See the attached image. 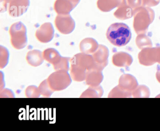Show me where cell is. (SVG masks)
<instances>
[{
    "mask_svg": "<svg viewBox=\"0 0 160 131\" xmlns=\"http://www.w3.org/2000/svg\"><path fill=\"white\" fill-rule=\"evenodd\" d=\"M79 47L82 53L89 54L94 51L96 48V42L91 38H87L80 42Z\"/></svg>",
    "mask_w": 160,
    "mask_h": 131,
    "instance_id": "cell-11",
    "label": "cell"
},
{
    "mask_svg": "<svg viewBox=\"0 0 160 131\" xmlns=\"http://www.w3.org/2000/svg\"><path fill=\"white\" fill-rule=\"evenodd\" d=\"M69 1H70V2L73 4L74 7L75 8L77 6L78 4L80 2V0H69Z\"/></svg>",
    "mask_w": 160,
    "mask_h": 131,
    "instance_id": "cell-15",
    "label": "cell"
},
{
    "mask_svg": "<svg viewBox=\"0 0 160 131\" xmlns=\"http://www.w3.org/2000/svg\"><path fill=\"white\" fill-rule=\"evenodd\" d=\"M69 57H62L61 61L56 66H54L55 70H64L68 71L69 70Z\"/></svg>",
    "mask_w": 160,
    "mask_h": 131,
    "instance_id": "cell-13",
    "label": "cell"
},
{
    "mask_svg": "<svg viewBox=\"0 0 160 131\" xmlns=\"http://www.w3.org/2000/svg\"><path fill=\"white\" fill-rule=\"evenodd\" d=\"M48 82L53 91H62L72 83L69 73L64 70H58L51 74L47 79Z\"/></svg>",
    "mask_w": 160,
    "mask_h": 131,
    "instance_id": "cell-4",
    "label": "cell"
},
{
    "mask_svg": "<svg viewBox=\"0 0 160 131\" xmlns=\"http://www.w3.org/2000/svg\"><path fill=\"white\" fill-rule=\"evenodd\" d=\"M26 26L21 22L15 23L10 29L11 43L14 48L21 50L26 47L28 43Z\"/></svg>",
    "mask_w": 160,
    "mask_h": 131,
    "instance_id": "cell-3",
    "label": "cell"
},
{
    "mask_svg": "<svg viewBox=\"0 0 160 131\" xmlns=\"http://www.w3.org/2000/svg\"><path fill=\"white\" fill-rule=\"evenodd\" d=\"M35 36L37 39L42 43H48L53 39L54 29L50 23H46L37 30Z\"/></svg>",
    "mask_w": 160,
    "mask_h": 131,
    "instance_id": "cell-7",
    "label": "cell"
},
{
    "mask_svg": "<svg viewBox=\"0 0 160 131\" xmlns=\"http://www.w3.org/2000/svg\"><path fill=\"white\" fill-rule=\"evenodd\" d=\"M69 0H57L54 4V9L58 15L69 14L74 9Z\"/></svg>",
    "mask_w": 160,
    "mask_h": 131,
    "instance_id": "cell-8",
    "label": "cell"
},
{
    "mask_svg": "<svg viewBox=\"0 0 160 131\" xmlns=\"http://www.w3.org/2000/svg\"><path fill=\"white\" fill-rule=\"evenodd\" d=\"M43 55L44 59L54 66L57 65L61 61L62 57L58 52L54 48L46 49L44 51Z\"/></svg>",
    "mask_w": 160,
    "mask_h": 131,
    "instance_id": "cell-10",
    "label": "cell"
},
{
    "mask_svg": "<svg viewBox=\"0 0 160 131\" xmlns=\"http://www.w3.org/2000/svg\"><path fill=\"white\" fill-rule=\"evenodd\" d=\"M39 91L41 94L46 97H50L54 92L49 86L47 79L43 81L41 83L39 86Z\"/></svg>",
    "mask_w": 160,
    "mask_h": 131,
    "instance_id": "cell-12",
    "label": "cell"
},
{
    "mask_svg": "<svg viewBox=\"0 0 160 131\" xmlns=\"http://www.w3.org/2000/svg\"><path fill=\"white\" fill-rule=\"evenodd\" d=\"M37 87L36 86H31L29 87H28L27 90L29 91H32V92H33L34 90H35ZM27 90V89H26ZM26 96L28 97H39L40 96V93L39 92V90L38 91H35L34 92H26Z\"/></svg>",
    "mask_w": 160,
    "mask_h": 131,
    "instance_id": "cell-14",
    "label": "cell"
},
{
    "mask_svg": "<svg viewBox=\"0 0 160 131\" xmlns=\"http://www.w3.org/2000/svg\"><path fill=\"white\" fill-rule=\"evenodd\" d=\"M30 0H4L5 10L12 17H19L27 12Z\"/></svg>",
    "mask_w": 160,
    "mask_h": 131,
    "instance_id": "cell-5",
    "label": "cell"
},
{
    "mask_svg": "<svg viewBox=\"0 0 160 131\" xmlns=\"http://www.w3.org/2000/svg\"><path fill=\"white\" fill-rule=\"evenodd\" d=\"M106 37L113 45L122 47L128 44L131 40L132 32L130 28L126 24L114 23L108 27Z\"/></svg>",
    "mask_w": 160,
    "mask_h": 131,
    "instance_id": "cell-1",
    "label": "cell"
},
{
    "mask_svg": "<svg viewBox=\"0 0 160 131\" xmlns=\"http://www.w3.org/2000/svg\"><path fill=\"white\" fill-rule=\"evenodd\" d=\"M44 59L43 53L39 50L30 51L27 54V61L32 66H40L42 64Z\"/></svg>",
    "mask_w": 160,
    "mask_h": 131,
    "instance_id": "cell-9",
    "label": "cell"
},
{
    "mask_svg": "<svg viewBox=\"0 0 160 131\" xmlns=\"http://www.w3.org/2000/svg\"><path fill=\"white\" fill-rule=\"evenodd\" d=\"M55 25L60 32L65 35L72 33L75 27V23L70 14L58 15L55 19Z\"/></svg>",
    "mask_w": 160,
    "mask_h": 131,
    "instance_id": "cell-6",
    "label": "cell"
},
{
    "mask_svg": "<svg viewBox=\"0 0 160 131\" xmlns=\"http://www.w3.org/2000/svg\"><path fill=\"white\" fill-rule=\"evenodd\" d=\"M71 76L77 81H82L86 79L88 70L92 66L91 56L82 53L75 55L71 59Z\"/></svg>",
    "mask_w": 160,
    "mask_h": 131,
    "instance_id": "cell-2",
    "label": "cell"
}]
</instances>
